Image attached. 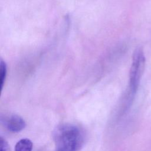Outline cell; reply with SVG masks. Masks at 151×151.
I'll return each mask as SVG.
<instances>
[{
	"mask_svg": "<svg viewBox=\"0 0 151 151\" xmlns=\"http://www.w3.org/2000/svg\"><path fill=\"white\" fill-rule=\"evenodd\" d=\"M55 151H80L84 144V134L76 125L64 123L53 132Z\"/></svg>",
	"mask_w": 151,
	"mask_h": 151,
	"instance_id": "1",
	"label": "cell"
},
{
	"mask_svg": "<svg viewBox=\"0 0 151 151\" xmlns=\"http://www.w3.org/2000/svg\"><path fill=\"white\" fill-rule=\"evenodd\" d=\"M0 151H10L8 142L2 137L0 139Z\"/></svg>",
	"mask_w": 151,
	"mask_h": 151,
	"instance_id": "6",
	"label": "cell"
},
{
	"mask_svg": "<svg viewBox=\"0 0 151 151\" xmlns=\"http://www.w3.org/2000/svg\"><path fill=\"white\" fill-rule=\"evenodd\" d=\"M32 149V142L28 139H22L17 143L15 151H31Z\"/></svg>",
	"mask_w": 151,
	"mask_h": 151,
	"instance_id": "4",
	"label": "cell"
},
{
	"mask_svg": "<svg viewBox=\"0 0 151 151\" xmlns=\"http://www.w3.org/2000/svg\"><path fill=\"white\" fill-rule=\"evenodd\" d=\"M6 73H7V68L6 63L1 59L0 61V81H1V87L2 88L5 78L6 77Z\"/></svg>",
	"mask_w": 151,
	"mask_h": 151,
	"instance_id": "5",
	"label": "cell"
},
{
	"mask_svg": "<svg viewBox=\"0 0 151 151\" xmlns=\"http://www.w3.org/2000/svg\"><path fill=\"white\" fill-rule=\"evenodd\" d=\"M4 124L9 131L14 133L19 132L25 127L24 120L17 114H12L6 118Z\"/></svg>",
	"mask_w": 151,
	"mask_h": 151,
	"instance_id": "3",
	"label": "cell"
},
{
	"mask_svg": "<svg viewBox=\"0 0 151 151\" xmlns=\"http://www.w3.org/2000/svg\"><path fill=\"white\" fill-rule=\"evenodd\" d=\"M145 65V57L142 48L135 50L129 73V90L132 96L136 92Z\"/></svg>",
	"mask_w": 151,
	"mask_h": 151,
	"instance_id": "2",
	"label": "cell"
}]
</instances>
